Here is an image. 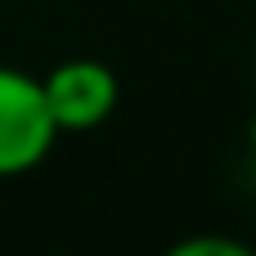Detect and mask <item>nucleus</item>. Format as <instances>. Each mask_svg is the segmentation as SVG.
<instances>
[{
	"label": "nucleus",
	"mask_w": 256,
	"mask_h": 256,
	"mask_svg": "<svg viewBox=\"0 0 256 256\" xmlns=\"http://www.w3.org/2000/svg\"><path fill=\"white\" fill-rule=\"evenodd\" d=\"M54 117L45 108L40 76L0 68V176H22L40 166L54 148Z\"/></svg>",
	"instance_id": "1"
},
{
	"label": "nucleus",
	"mask_w": 256,
	"mask_h": 256,
	"mask_svg": "<svg viewBox=\"0 0 256 256\" xmlns=\"http://www.w3.org/2000/svg\"><path fill=\"white\" fill-rule=\"evenodd\" d=\"M45 108L58 130H94L117 108V76L99 58H68L40 76Z\"/></svg>",
	"instance_id": "2"
},
{
	"label": "nucleus",
	"mask_w": 256,
	"mask_h": 256,
	"mask_svg": "<svg viewBox=\"0 0 256 256\" xmlns=\"http://www.w3.org/2000/svg\"><path fill=\"white\" fill-rule=\"evenodd\" d=\"M202 252L243 256L248 248H243V243H234V238H189V243H180V248H176V256H202Z\"/></svg>",
	"instance_id": "3"
}]
</instances>
